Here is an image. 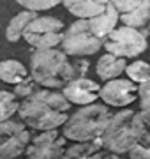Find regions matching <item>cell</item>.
Here are the masks:
<instances>
[{
  "label": "cell",
  "mask_w": 150,
  "mask_h": 159,
  "mask_svg": "<svg viewBox=\"0 0 150 159\" xmlns=\"http://www.w3.org/2000/svg\"><path fill=\"white\" fill-rule=\"evenodd\" d=\"M69 110L71 102L67 97L60 92H53L44 87L23 97L18 108V115L21 122L30 125L32 129L46 131L57 129L65 124V120L69 119L67 117Z\"/></svg>",
  "instance_id": "cell-1"
},
{
  "label": "cell",
  "mask_w": 150,
  "mask_h": 159,
  "mask_svg": "<svg viewBox=\"0 0 150 159\" xmlns=\"http://www.w3.org/2000/svg\"><path fill=\"white\" fill-rule=\"evenodd\" d=\"M30 76L41 87L60 89L74 78V69L64 50L37 48L30 57Z\"/></svg>",
  "instance_id": "cell-2"
},
{
  "label": "cell",
  "mask_w": 150,
  "mask_h": 159,
  "mask_svg": "<svg viewBox=\"0 0 150 159\" xmlns=\"http://www.w3.org/2000/svg\"><path fill=\"white\" fill-rule=\"evenodd\" d=\"M147 131L148 127L143 122L139 111L134 113L133 110H120L118 113H113L110 124L101 138L108 152L120 156V154L129 152Z\"/></svg>",
  "instance_id": "cell-3"
},
{
  "label": "cell",
  "mask_w": 150,
  "mask_h": 159,
  "mask_svg": "<svg viewBox=\"0 0 150 159\" xmlns=\"http://www.w3.org/2000/svg\"><path fill=\"white\" fill-rule=\"evenodd\" d=\"M113 113L110 111L108 104H83V108L71 115L64 124V136L73 142H88L103 136L110 124Z\"/></svg>",
  "instance_id": "cell-4"
},
{
  "label": "cell",
  "mask_w": 150,
  "mask_h": 159,
  "mask_svg": "<svg viewBox=\"0 0 150 159\" xmlns=\"http://www.w3.org/2000/svg\"><path fill=\"white\" fill-rule=\"evenodd\" d=\"M104 44V39L97 37L90 29L88 20L78 18V21L71 23L65 29L62 37V50L71 57H87L97 53Z\"/></svg>",
  "instance_id": "cell-5"
},
{
  "label": "cell",
  "mask_w": 150,
  "mask_h": 159,
  "mask_svg": "<svg viewBox=\"0 0 150 159\" xmlns=\"http://www.w3.org/2000/svg\"><path fill=\"white\" fill-rule=\"evenodd\" d=\"M150 30H145L141 32L139 29H134V27H129V25H122V27H117L113 32L106 35L104 39V48L110 53H115L118 57L124 58H134L145 53L147 50V35H148Z\"/></svg>",
  "instance_id": "cell-6"
},
{
  "label": "cell",
  "mask_w": 150,
  "mask_h": 159,
  "mask_svg": "<svg viewBox=\"0 0 150 159\" xmlns=\"http://www.w3.org/2000/svg\"><path fill=\"white\" fill-rule=\"evenodd\" d=\"M64 23L53 16H37L27 25L21 39L32 48H55L62 43Z\"/></svg>",
  "instance_id": "cell-7"
},
{
  "label": "cell",
  "mask_w": 150,
  "mask_h": 159,
  "mask_svg": "<svg viewBox=\"0 0 150 159\" xmlns=\"http://www.w3.org/2000/svg\"><path fill=\"white\" fill-rule=\"evenodd\" d=\"M32 134L27 129L25 122L4 120L0 122V159H12L25 154Z\"/></svg>",
  "instance_id": "cell-8"
},
{
  "label": "cell",
  "mask_w": 150,
  "mask_h": 159,
  "mask_svg": "<svg viewBox=\"0 0 150 159\" xmlns=\"http://www.w3.org/2000/svg\"><path fill=\"white\" fill-rule=\"evenodd\" d=\"M65 140L57 129L41 131V134L32 138L29 147L25 150L27 157L30 159H57L64 157L65 154Z\"/></svg>",
  "instance_id": "cell-9"
},
{
  "label": "cell",
  "mask_w": 150,
  "mask_h": 159,
  "mask_svg": "<svg viewBox=\"0 0 150 159\" xmlns=\"http://www.w3.org/2000/svg\"><path fill=\"white\" fill-rule=\"evenodd\" d=\"M138 89H139V85L134 83L133 80L113 78V80H108L104 87H101L99 97H101L108 106L124 108V106H129L131 102L136 101V97H138Z\"/></svg>",
  "instance_id": "cell-10"
},
{
  "label": "cell",
  "mask_w": 150,
  "mask_h": 159,
  "mask_svg": "<svg viewBox=\"0 0 150 159\" xmlns=\"http://www.w3.org/2000/svg\"><path fill=\"white\" fill-rule=\"evenodd\" d=\"M62 89V94L69 99L71 104H81V106L94 102L101 92L97 81H92L87 76H76V78L69 80Z\"/></svg>",
  "instance_id": "cell-11"
},
{
  "label": "cell",
  "mask_w": 150,
  "mask_h": 159,
  "mask_svg": "<svg viewBox=\"0 0 150 159\" xmlns=\"http://www.w3.org/2000/svg\"><path fill=\"white\" fill-rule=\"evenodd\" d=\"M118 20H120V12L117 11V7L113 6V2H110V4H108V7H106L101 14L90 18V20H88V23H90V29H92V32L97 35V37L106 39V35L117 29V23H118Z\"/></svg>",
  "instance_id": "cell-12"
},
{
  "label": "cell",
  "mask_w": 150,
  "mask_h": 159,
  "mask_svg": "<svg viewBox=\"0 0 150 159\" xmlns=\"http://www.w3.org/2000/svg\"><path fill=\"white\" fill-rule=\"evenodd\" d=\"M62 2L73 16L90 20V18L101 14L111 0H62Z\"/></svg>",
  "instance_id": "cell-13"
},
{
  "label": "cell",
  "mask_w": 150,
  "mask_h": 159,
  "mask_svg": "<svg viewBox=\"0 0 150 159\" xmlns=\"http://www.w3.org/2000/svg\"><path fill=\"white\" fill-rule=\"evenodd\" d=\"M127 64H126V58L124 57H118L115 53H106L97 60L95 64V73L101 80L108 81V80H113V78H118L124 71H126Z\"/></svg>",
  "instance_id": "cell-14"
},
{
  "label": "cell",
  "mask_w": 150,
  "mask_h": 159,
  "mask_svg": "<svg viewBox=\"0 0 150 159\" xmlns=\"http://www.w3.org/2000/svg\"><path fill=\"white\" fill-rule=\"evenodd\" d=\"M101 148H104L103 138H101V136L95 138V140H88V142H74L69 148H65L64 157H67V159H88V157H95Z\"/></svg>",
  "instance_id": "cell-15"
},
{
  "label": "cell",
  "mask_w": 150,
  "mask_h": 159,
  "mask_svg": "<svg viewBox=\"0 0 150 159\" xmlns=\"http://www.w3.org/2000/svg\"><path fill=\"white\" fill-rule=\"evenodd\" d=\"M30 74L27 71L21 62H18V60H0V80L2 81H6V83H11V85H18V83H21L23 80H27Z\"/></svg>",
  "instance_id": "cell-16"
},
{
  "label": "cell",
  "mask_w": 150,
  "mask_h": 159,
  "mask_svg": "<svg viewBox=\"0 0 150 159\" xmlns=\"http://www.w3.org/2000/svg\"><path fill=\"white\" fill-rule=\"evenodd\" d=\"M39 14H37V11H30V9H27V11H21L18 12L16 16L12 18L11 21H9V25H7L6 29V37L7 41H11V43H16V41L21 39V34H23V30L27 29V25H29L34 18H37Z\"/></svg>",
  "instance_id": "cell-17"
},
{
  "label": "cell",
  "mask_w": 150,
  "mask_h": 159,
  "mask_svg": "<svg viewBox=\"0 0 150 159\" xmlns=\"http://www.w3.org/2000/svg\"><path fill=\"white\" fill-rule=\"evenodd\" d=\"M120 20L124 25H129V27H134V29H148V21H150L148 0H145L138 9L126 12V14H120Z\"/></svg>",
  "instance_id": "cell-18"
},
{
  "label": "cell",
  "mask_w": 150,
  "mask_h": 159,
  "mask_svg": "<svg viewBox=\"0 0 150 159\" xmlns=\"http://www.w3.org/2000/svg\"><path fill=\"white\" fill-rule=\"evenodd\" d=\"M18 108H20V102L14 92L0 90V122L11 119L14 113H18Z\"/></svg>",
  "instance_id": "cell-19"
},
{
  "label": "cell",
  "mask_w": 150,
  "mask_h": 159,
  "mask_svg": "<svg viewBox=\"0 0 150 159\" xmlns=\"http://www.w3.org/2000/svg\"><path fill=\"white\" fill-rule=\"evenodd\" d=\"M126 73L129 76V80H133L134 83H145L150 80V64L148 62H143V60H136V62L129 64L126 67Z\"/></svg>",
  "instance_id": "cell-20"
},
{
  "label": "cell",
  "mask_w": 150,
  "mask_h": 159,
  "mask_svg": "<svg viewBox=\"0 0 150 159\" xmlns=\"http://www.w3.org/2000/svg\"><path fill=\"white\" fill-rule=\"evenodd\" d=\"M138 97H139V115L147 127L150 129V80L141 83L138 89Z\"/></svg>",
  "instance_id": "cell-21"
},
{
  "label": "cell",
  "mask_w": 150,
  "mask_h": 159,
  "mask_svg": "<svg viewBox=\"0 0 150 159\" xmlns=\"http://www.w3.org/2000/svg\"><path fill=\"white\" fill-rule=\"evenodd\" d=\"M127 156L133 159H150V131L139 138V142L127 152Z\"/></svg>",
  "instance_id": "cell-22"
},
{
  "label": "cell",
  "mask_w": 150,
  "mask_h": 159,
  "mask_svg": "<svg viewBox=\"0 0 150 159\" xmlns=\"http://www.w3.org/2000/svg\"><path fill=\"white\" fill-rule=\"evenodd\" d=\"M14 2L30 11H46V9L58 6L62 0H14Z\"/></svg>",
  "instance_id": "cell-23"
},
{
  "label": "cell",
  "mask_w": 150,
  "mask_h": 159,
  "mask_svg": "<svg viewBox=\"0 0 150 159\" xmlns=\"http://www.w3.org/2000/svg\"><path fill=\"white\" fill-rule=\"evenodd\" d=\"M35 90H37V81H35L32 76H29L27 80H23L21 83L14 85V94H16L18 97H27Z\"/></svg>",
  "instance_id": "cell-24"
},
{
  "label": "cell",
  "mask_w": 150,
  "mask_h": 159,
  "mask_svg": "<svg viewBox=\"0 0 150 159\" xmlns=\"http://www.w3.org/2000/svg\"><path fill=\"white\" fill-rule=\"evenodd\" d=\"M113 6L117 7V11L120 14H126V12H131L134 9H138L145 0H111Z\"/></svg>",
  "instance_id": "cell-25"
},
{
  "label": "cell",
  "mask_w": 150,
  "mask_h": 159,
  "mask_svg": "<svg viewBox=\"0 0 150 159\" xmlns=\"http://www.w3.org/2000/svg\"><path fill=\"white\" fill-rule=\"evenodd\" d=\"M88 67H90V64H88L85 58H80V57H78V60H74V62H73V69H74V78H76V76H87Z\"/></svg>",
  "instance_id": "cell-26"
},
{
  "label": "cell",
  "mask_w": 150,
  "mask_h": 159,
  "mask_svg": "<svg viewBox=\"0 0 150 159\" xmlns=\"http://www.w3.org/2000/svg\"><path fill=\"white\" fill-rule=\"evenodd\" d=\"M148 30H150V21H148Z\"/></svg>",
  "instance_id": "cell-27"
},
{
  "label": "cell",
  "mask_w": 150,
  "mask_h": 159,
  "mask_svg": "<svg viewBox=\"0 0 150 159\" xmlns=\"http://www.w3.org/2000/svg\"><path fill=\"white\" fill-rule=\"evenodd\" d=\"M148 4H150V0H148Z\"/></svg>",
  "instance_id": "cell-28"
}]
</instances>
